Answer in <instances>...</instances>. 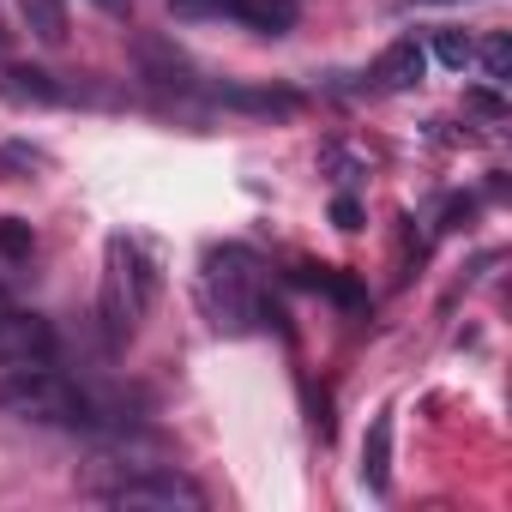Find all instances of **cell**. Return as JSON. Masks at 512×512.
Listing matches in <instances>:
<instances>
[{
  "instance_id": "1",
  "label": "cell",
  "mask_w": 512,
  "mask_h": 512,
  "mask_svg": "<svg viewBox=\"0 0 512 512\" xmlns=\"http://www.w3.org/2000/svg\"><path fill=\"white\" fill-rule=\"evenodd\" d=\"M0 410L25 416V422H55V428H97V404L55 368L43 362H19L7 380H0Z\"/></svg>"
},
{
  "instance_id": "2",
  "label": "cell",
  "mask_w": 512,
  "mask_h": 512,
  "mask_svg": "<svg viewBox=\"0 0 512 512\" xmlns=\"http://www.w3.org/2000/svg\"><path fill=\"white\" fill-rule=\"evenodd\" d=\"M157 302V272L139 253V241L127 235H109V272H103V332H109V350H121L139 326V314Z\"/></svg>"
},
{
  "instance_id": "3",
  "label": "cell",
  "mask_w": 512,
  "mask_h": 512,
  "mask_svg": "<svg viewBox=\"0 0 512 512\" xmlns=\"http://www.w3.org/2000/svg\"><path fill=\"white\" fill-rule=\"evenodd\" d=\"M205 296H211V314L217 326H247V320H260V290H253V260L241 247H223L205 260Z\"/></svg>"
},
{
  "instance_id": "4",
  "label": "cell",
  "mask_w": 512,
  "mask_h": 512,
  "mask_svg": "<svg viewBox=\"0 0 512 512\" xmlns=\"http://www.w3.org/2000/svg\"><path fill=\"white\" fill-rule=\"evenodd\" d=\"M109 500L115 506H157V512H199L205 506V494L187 482V476H175V470H139V476H127L121 488H109Z\"/></svg>"
},
{
  "instance_id": "5",
  "label": "cell",
  "mask_w": 512,
  "mask_h": 512,
  "mask_svg": "<svg viewBox=\"0 0 512 512\" xmlns=\"http://www.w3.org/2000/svg\"><path fill=\"white\" fill-rule=\"evenodd\" d=\"M49 356H55V326L43 314H0V368L49 362Z\"/></svg>"
},
{
  "instance_id": "6",
  "label": "cell",
  "mask_w": 512,
  "mask_h": 512,
  "mask_svg": "<svg viewBox=\"0 0 512 512\" xmlns=\"http://www.w3.org/2000/svg\"><path fill=\"white\" fill-rule=\"evenodd\" d=\"M133 61H139V73L157 79V85H187V79H193L187 55H181L169 37H139V43H133Z\"/></svg>"
},
{
  "instance_id": "7",
  "label": "cell",
  "mask_w": 512,
  "mask_h": 512,
  "mask_svg": "<svg viewBox=\"0 0 512 512\" xmlns=\"http://www.w3.org/2000/svg\"><path fill=\"white\" fill-rule=\"evenodd\" d=\"M422 73H428V49H422L416 37H398V43L380 55V67H374V79H380L386 91H410V85H422Z\"/></svg>"
},
{
  "instance_id": "8",
  "label": "cell",
  "mask_w": 512,
  "mask_h": 512,
  "mask_svg": "<svg viewBox=\"0 0 512 512\" xmlns=\"http://www.w3.org/2000/svg\"><path fill=\"white\" fill-rule=\"evenodd\" d=\"M362 482H368L374 494H386V482H392V410H380V416L368 422V440H362Z\"/></svg>"
},
{
  "instance_id": "9",
  "label": "cell",
  "mask_w": 512,
  "mask_h": 512,
  "mask_svg": "<svg viewBox=\"0 0 512 512\" xmlns=\"http://www.w3.org/2000/svg\"><path fill=\"white\" fill-rule=\"evenodd\" d=\"M0 97L7 103H61V85L43 67H7L0 73Z\"/></svg>"
},
{
  "instance_id": "10",
  "label": "cell",
  "mask_w": 512,
  "mask_h": 512,
  "mask_svg": "<svg viewBox=\"0 0 512 512\" xmlns=\"http://www.w3.org/2000/svg\"><path fill=\"white\" fill-rule=\"evenodd\" d=\"M19 19L31 25L37 43H67V0H19Z\"/></svg>"
},
{
  "instance_id": "11",
  "label": "cell",
  "mask_w": 512,
  "mask_h": 512,
  "mask_svg": "<svg viewBox=\"0 0 512 512\" xmlns=\"http://www.w3.org/2000/svg\"><path fill=\"white\" fill-rule=\"evenodd\" d=\"M235 13L253 25V31H266V37H284L296 25V0H235Z\"/></svg>"
},
{
  "instance_id": "12",
  "label": "cell",
  "mask_w": 512,
  "mask_h": 512,
  "mask_svg": "<svg viewBox=\"0 0 512 512\" xmlns=\"http://www.w3.org/2000/svg\"><path fill=\"white\" fill-rule=\"evenodd\" d=\"M217 103H229V109H253V115H290V109H296L290 91H247V85H217Z\"/></svg>"
},
{
  "instance_id": "13",
  "label": "cell",
  "mask_w": 512,
  "mask_h": 512,
  "mask_svg": "<svg viewBox=\"0 0 512 512\" xmlns=\"http://www.w3.org/2000/svg\"><path fill=\"white\" fill-rule=\"evenodd\" d=\"M37 247V229L25 217H0V260H31Z\"/></svg>"
},
{
  "instance_id": "14",
  "label": "cell",
  "mask_w": 512,
  "mask_h": 512,
  "mask_svg": "<svg viewBox=\"0 0 512 512\" xmlns=\"http://www.w3.org/2000/svg\"><path fill=\"white\" fill-rule=\"evenodd\" d=\"M434 61L452 67V73H464V67L476 61V43H470L464 31H440V37H434Z\"/></svg>"
},
{
  "instance_id": "15",
  "label": "cell",
  "mask_w": 512,
  "mask_h": 512,
  "mask_svg": "<svg viewBox=\"0 0 512 512\" xmlns=\"http://www.w3.org/2000/svg\"><path fill=\"white\" fill-rule=\"evenodd\" d=\"M31 169H43V151L37 145H0V181H19Z\"/></svg>"
},
{
  "instance_id": "16",
  "label": "cell",
  "mask_w": 512,
  "mask_h": 512,
  "mask_svg": "<svg viewBox=\"0 0 512 512\" xmlns=\"http://www.w3.org/2000/svg\"><path fill=\"white\" fill-rule=\"evenodd\" d=\"M476 55H482V67H488V79H512V43H506V37H488Z\"/></svg>"
},
{
  "instance_id": "17",
  "label": "cell",
  "mask_w": 512,
  "mask_h": 512,
  "mask_svg": "<svg viewBox=\"0 0 512 512\" xmlns=\"http://www.w3.org/2000/svg\"><path fill=\"white\" fill-rule=\"evenodd\" d=\"M332 223H338V229H362V205H356L350 193H338V199H332Z\"/></svg>"
},
{
  "instance_id": "18",
  "label": "cell",
  "mask_w": 512,
  "mask_h": 512,
  "mask_svg": "<svg viewBox=\"0 0 512 512\" xmlns=\"http://www.w3.org/2000/svg\"><path fill=\"white\" fill-rule=\"evenodd\" d=\"M470 109H482V115H506V97H500V91H470Z\"/></svg>"
},
{
  "instance_id": "19",
  "label": "cell",
  "mask_w": 512,
  "mask_h": 512,
  "mask_svg": "<svg viewBox=\"0 0 512 512\" xmlns=\"http://www.w3.org/2000/svg\"><path fill=\"white\" fill-rule=\"evenodd\" d=\"M103 7H109V13H127V0H103Z\"/></svg>"
},
{
  "instance_id": "20",
  "label": "cell",
  "mask_w": 512,
  "mask_h": 512,
  "mask_svg": "<svg viewBox=\"0 0 512 512\" xmlns=\"http://www.w3.org/2000/svg\"><path fill=\"white\" fill-rule=\"evenodd\" d=\"M416 7H452V0H416Z\"/></svg>"
}]
</instances>
